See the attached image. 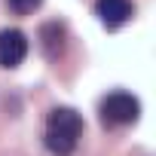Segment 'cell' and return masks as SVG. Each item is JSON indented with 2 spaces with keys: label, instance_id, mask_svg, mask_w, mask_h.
Wrapping results in <instances>:
<instances>
[{
  "label": "cell",
  "instance_id": "cell-1",
  "mask_svg": "<svg viewBox=\"0 0 156 156\" xmlns=\"http://www.w3.org/2000/svg\"><path fill=\"white\" fill-rule=\"evenodd\" d=\"M83 135V119L70 107H55L46 119V147L55 156H70Z\"/></svg>",
  "mask_w": 156,
  "mask_h": 156
},
{
  "label": "cell",
  "instance_id": "cell-2",
  "mask_svg": "<svg viewBox=\"0 0 156 156\" xmlns=\"http://www.w3.org/2000/svg\"><path fill=\"white\" fill-rule=\"evenodd\" d=\"M138 113H141V104L129 92H110L101 101V119L107 126H129L138 119Z\"/></svg>",
  "mask_w": 156,
  "mask_h": 156
},
{
  "label": "cell",
  "instance_id": "cell-4",
  "mask_svg": "<svg viewBox=\"0 0 156 156\" xmlns=\"http://www.w3.org/2000/svg\"><path fill=\"white\" fill-rule=\"evenodd\" d=\"M95 16L101 19V25L107 31H116V28H122L135 16V6H132V0H98L95 3Z\"/></svg>",
  "mask_w": 156,
  "mask_h": 156
},
{
  "label": "cell",
  "instance_id": "cell-5",
  "mask_svg": "<svg viewBox=\"0 0 156 156\" xmlns=\"http://www.w3.org/2000/svg\"><path fill=\"white\" fill-rule=\"evenodd\" d=\"M43 49H46V55L49 58H55V55H61V49H64V28L61 25H46L43 28Z\"/></svg>",
  "mask_w": 156,
  "mask_h": 156
},
{
  "label": "cell",
  "instance_id": "cell-3",
  "mask_svg": "<svg viewBox=\"0 0 156 156\" xmlns=\"http://www.w3.org/2000/svg\"><path fill=\"white\" fill-rule=\"evenodd\" d=\"M28 55V37L16 28L0 31V67H19Z\"/></svg>",
  "mask_w": 156,
  "mask_h": 156
},
{
  "label": "cell",
  "instance_id": "cell-6",
  "mask_svg": "<svg viewBox=\"0 0 156 156\" xmlns=\"http://www.w3.org/2000/svg\"><path fill=\"white\" fill-rule=\"evenodd\" d=\"M6 3H9V9H12L16 16H28V12H34V9L43 3V0H6Z\"/></svg>",
  "mask_w": 156,
  "mask_h": 156
}]
</instances>
